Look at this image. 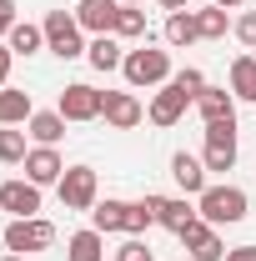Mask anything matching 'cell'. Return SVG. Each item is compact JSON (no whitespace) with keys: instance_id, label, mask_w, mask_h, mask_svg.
Returning a JSON list of instances; mask_svg holds the SVG:
<instances>
[{"instance_id":"1","label":"cell","mask_w":256,"mask_h":261,"mask_svg":"<svg viewBox=\"0 0 256 261\" xmlns=\"http://www.w3.org/2000/svg\"><path fill=\"white\" fill-rule=\"evenodd\" d=\"M196 216L206 226H236V221H246V191L241 186H206L196 196Z\"/></svg>"},{"instance_id":"2","label":"cell","mask_w":256,"mask_h":261,"mask_svg":"<svg viewBox=\"0 0 256 261\" xmlns=\"http://www.w3.org/2000/svg\"><path fill=\"white\" fill-rule=\"evenodd\" d=\"M56 246V226L45 221V216H15L10 226H5V251H15V256H25V251H50Z\"/></svg>"},{"instance_id":"3","label":"cell","mask_w":256,"mask_h":261,"mask_svg":"<svg viewBox=\"0 0 256 261\" xmlns=\"http://www.w3.org/2000/svg\"><path fill=\"white\" fill-rule=\"evenodd\" d=\"M45 45H50L61 61H81V56H86L81 20H75V15H65V10H50V15H45Z\"/></svg>"},{"instance_id":"4","label":"cell","mask_w":256,"mask_h":261,"mask_svg":"<svg viewBox=\"0 0 256 261\" xmlns=\"http://www.w3.org/2000/svg\"><path fill=\"white\" fill-rule=\"evenodd\" d=\"M131 86H161L166 75H171V56L166 50H151V45H141V50H126V61H121Z\"/></svg>"},{"instance_id":"5","label":"cell","mask_w":256,"mask_h":261,"mask_svg":"<svg viewBox=\"0 0 256 261\" xmlns=\"http://www.w3.org/2000/svg\"><path fill=\"white\" fill-rule=\"evenodd\" d=\"M206 171H231L236 166V121H206Z\"/></svg>"},{"instance_id":"6","label":"cell","mask_w":256,"mask_h":261,"mask_svg":"<svg viewBox=\"0 0 256 261\" xmlns=\"http://www.w3.org/2000/svg\"><path fill=\"white\" fill-rule=\"evenodd\" d=\"M65 211H91L96 206V171L91 166H65V176L56 181Z\"/></svg>"},{"instance_id":"7","label":"cell","mask_w":256,"mask_h":261,"mask_svg":"<svg viewBox=\"0 0 256 261\" xmlns=\"http://www.w3.org/2000/svg\"><path fill=\"white\" fill-rule=\"evenodd\" d=\"M56 111H61L65 121H96L100 111H106V91L75 81V86H65V91H61V106H56Z\"/></svg>"},{"instance_id":"8","label":"cell","mask_w":256,"mask_h":261,"mask_svg":"<svg viewBox=\"0 0 256 261\" xmlns=\"http://www.w3.org/2000/svg\"><path fill=\"white\" fill-rule=\"evenodd\" d=\"M176 236H181V246L191 251V261H226V246H221V236H216V226H206L201 216H196L191 226H181Z\"/></svg>"},{"instance_id":"9","label":"cell","mask_w":256,"mask_h":261,"mask_svg":"<svg viewBox=\"0 0 256 261\" xmlns=\"http://www.w3.org/2000/svg\"><path fill=\"white\" fill-rule=\"evenodd\" d=\"M75 20H81V31H91V35H116L121 0H81L75 5Z\"/></svg>"},{"instance_id":"10","label":"cell","mask_w":256,"mask_h":261,"mask_svg":"<svg viewBox=\"0 0 256 261\" xmlns=\"http://www.w3.org/2000/svg\"><path fill=\"white\" fill-rule=\"evenodd\" d=\"M0 211H10V216H35V211H40V186H35V181H5V186H0Z\"/></svg>"},{"instance_id":"11","label":"cell","mask_w":256,"mask_h":261,"mask_svg":"<svg viewBox=\"0 0 256 261\" xmlns=\"http://www.w3.org/2000/svg\"><path fill=\"white\" fill-rule=\"evenodd\" d=\"M100 116H106L116 130H136L146 111H141V100L131 96V91H106V111H100Z\"/></svg>"},{"instance_id":"12","label":"cell","mask_w":256,"mask_h":261,"mask_svg":"<svg viewBox=\"0 0 256 261\" xmlns=\"http://www.w3.org/2000/svg\"><path fill=\"white\" fill-rule=\"evenodd\" d=\"M61 176H65V161L56 156V146H35L31 156H25V181L50 186V181H61Z\"/></svg>"},{"instance_id":"13","label":"cell","mask_w":256,"mask_h":261,"mask_svg":"<svg viewBox=\"0 0 256 261\" xmlns=\"http://www.w3.org/2000/svg\"><path fill=\"white\" fill-rule=\"evenodd\" d=\"M171 176H176V186H181L186 196L206 191V161L191 156V151H176V156H171Z\"/></svg>"},{"instance_id":"14","label":"cell","mask_w":256,"mask_h":261,"mask_svg":"<svg viewBox=\"0 0 256 261\" xmlns=\"http://www.w3.org/2000/svg\"><path fill=\"white\" fill-rule=\"evenodd\" d=\"M186 106H191V100L181 96L176 86H166V91H156V100H151L146 116H151V126H176V121L186 116Z\"/></svg>"},{"instance_id":"15","label":"cell","mask_w":256,"mask_h":261,"mask_svg":"<svg viewBox=\"0 0 256 261\" xmlns=\"http://www.w3.org/2000/svg\"><path fill=\"white\" fill-rule=\"evenodd\" d=\"M35 116V100H31V91H0V126H25Z\"/></svg>"},{"instance_id":"16","label":"cell","mask_w":256,"mask_h":261,"mask_svg":"<svg viewBox=\"0 0 256 261\" xmlns=\"http://www.w3.org/2000/svg\"><path fill=\"white\" fill-rule=\"evenodd\" d=\"M196 111H201V121H236V96L206 86V91L196 96Z\"/></svg>"},{"instance_id":"17","label":"cell","mask_w":256,"mask_h":261,"mask_svg":"<svg viewBox=\"0 0 256 261\" xmlns=\"http://www.w3.org/2000/svg\"><path fill=\"white\" fill-rule=\"evenodd\" d=\"M126 216H131V201H96L91 206V226L106 236V231H126Z\"/></svg>"},{"instance_id":"18","label":"cell","mask_w":256,"mask_h":261,"mask_svg":"<svg viewBox=\"0 0 256 261\" xmlns=\"http://www.w3.org/2000/svg\"><path fill=\"white\" fill-rule=\"evenodd\" d=\"M231 96L256 100V56H236L231 61Z\"/></svg>"},{"instance_id":"19","label":"cell","mask_w":256,"mask_h":261,"mask_svg":"<svg viewBox=\"0 0 256 261\" xmlns=\"http://www.w3.org/2000/svg\"><path fill=\"white\" fill-rule=\"evenodd\" d=\"M191 40H201L196 10H171V15H166V45H191Z\"/></svg>"},{"instance_id":"20","label":"cell","mask_w":256,"mask_h":261,"mask_svg":"<svg viewBox=\"0 0 256 261\" xmlns=\"http://www.w3.org/2000/svg\"><path fill=\"white\" fill-rule=\"evenodd\" d=\"M86 61L96 65V70H121V45H116V35H96L91 45H86Z\"/></svg>"},{"instance_id":"21","label":"cell","mask_w":256,"mask_h":261,"mask_svg":"<svg viewBox=\"0 0 256 261\" xmlns=\"http://www.w3.org/2000/svg\"><path fill=\"white\" fill-rule=\"evenodd\" d=\"M25 126H31V136L40 141V146H56V141L65 136V116H61V111H35Z\"/></svg>"},{"instance_id":"22","label":"cell","mask_w":256,"mask_h":261,"mask_svg":"<svg viewBox=\"0 0 256 261\" xmlns=\"http://www.w3.org/2000/svg\"><path fill=\"white\" fill-rule=\"evenodd\" d=\"M65 261H106V251H100V231H75L70 241H65Z\"/></svg>"},{"instance_id":"23","label":"cell","mask_w":256,"mask_h":261,"mask_svg":"<svg viewBox=\"0 0 256 261\" xmlns=\"http://www.w3.org/2000/svg\"><path fill=\"white\" fill-rule=\"evenodd\" d=\"M15 56H35L40 45H45V25H31V20H15V31H10V40H5Z\"/></svg>"},{"instance_id":"24","label":"cell","mask_w":256,"mask_h":261,"mask_svg":"<svg viewBox=\"0 0 256 261\" xmlns=\"http://www.w3.org/2000/svg\"><path fill=\"white\" fill-rule=\"evenodd\" d=\"M196 31H201V40H221L231 31V20H226L221 5H206V10H196Z\"/></svg>"},{"instance_id":"25","label":"cell","mask_w":256,"mask_h":261,"mask_svg":"<svg viewBox=\"0 0 256 261\" xmlns=\"http://www.w3.org/2000/svg\"><path fill=\"white\" fill-rule=\"evenodd\" d=\"M25 156H31V146H25V130H0V161L5 166H20L25 161Z\"/></svg>"},{"instance_id":"26","label":"cell","mask_w":256,"mask_h":261,"mask_svg":"<svg viewBox=\"0 0 256 261\" xmlns=\"http://www.w3.org/2000/svg\"><path fill=\"white\" fill-rule=\"evenodd\" d=\"M191 221H196L191 201H166V206H161V226L166 231H181V226H191Z\"/></svg>"},{"instance_id":"27","label":"cell","mask_w":256,"mask_h":261,"mask_svg":"<svg viewBox=\"0 0 256 261\" xmlns=\"http://www.w3.org/2000/svg\"><path fill=\"white\" fill-rule=\"evenodd\" d=\"M116 35H126V40H141V35H146V10H136V5H121Z\"/></svg>"},{"instance_id":"28","label":"cell","mask_w":256,"mask_h":261,"mask_svg":"<svg viewBox=\"0 0 256 261\" xmlns=\"http://www.w3.org/2000/svg\"><path fill=\"white\" fill-rule=\"evenodd\" d=\"M171 86H176L186 100H196L201 91H206V75H201V70H176V75H171Z\"/></svg>"},{"instance_id":"29","label":"cell","mask_w":256,"mask_h":261,"mask_svg":"<svg viewBox=\"0 0 256 261\" xmlns=\"http://www.w3.org/2000/svg\"><path fill=\"white\" fill-rule=\"evenodd\" d=\"M146 226H156V211H146V201H136L131 216H126V231H131V236H141Z\"/></svg>"},{"instance_id":"30","label":"cell","mask_w":256,"mask_h":261,"mask_svg":"<svg viewBox=\"0 0 256 261\" xmlns=\"http://www.w3.org/2000/svg\"><path fill=\"white\" fill-rule=\"evenodd\" d=\"M116 261H156V256H151V246H146V241H141V236H131L126 246H121V251H116Z\"/></svg>"},{"instance_id":"31","label":"cell","mask_w":256,"mask_h":261,"mask_svg":"<svg viewBox=\"0 0 256 261\" xmlns=\"http://www.w3.org/2000/svg\"><path fill=\"white\" fill-rule=\"evenodd\" d=\"M236 40H241V45H251V50H256V10H246V15L236 20Z\"/></svg>"},{"instance_id":"32","label":"cell","mask_w":256,"mask_h":261,"mask_svg":"<svg viewBox=\"0 0 256 261\" xmlns=\"http://www.w3.org/2000/svg\"><path fill=\"white\" fill-rule=\"evenodd\" d=\"M15 31V0H0V35Z\"/></svg>"},{"instance_id":"33","label":"cell","mask_w":256,"mask_h":261,"mask_svg":"<svg viewBox=\"0 0 256 261\" xmlns=\"http://www.w3.org/2000/svg\"><path fill=\"white\" fill-rule=\"evenodd\" d=\"M10 56H15V50H10V45H0V91H5V81H10Z\"/></svg>"},{"instance_id":"34","label":"cell","mask_w":256,"mask_h":261,"mask_svg":"<svg viewBox=\"0 0 256 261\" xmlns=\"http://www.w3.org/2000/svg\"><path fill=\"white\" fill-rule=\"evenodd\" d=\"M226 261H256V246H236V251H226Z\"/></svg>"},{"instance_id":"35","label":"cell","mask_w":256,"mask_h":261,"mask_svg":"<svg viewBox=\"0 0 256 261\" xmlns=\"http://www.w3.org/2000/svg\"><path fill=\"white\" fill-rule=\"evenodd\" d=\"M161 5H166V10H186V0H161Z\"/></svg>"},{"instance_id":"36","label":"cell","mask_w":256,"mask_h":261,"mask_svg":"<svg viewBox=\"0 0 256 261\" xmlns=\"http://www.w3.org/2000/svg\"><path fill=\"white\" fill-rule=\"evenodd\" d=\"M211 5H221V10H236V5H241V0H211Z\"/></svg>"},{"instance_id":"37","label":"cell","mask_w":256,"mask_h":261,"mask_svg":"<svg viewBox=\"0 0 256 261\" xmlns=\"http://www.w3.org/2000/svg\"><path fill=\"white\" fill-rule=\"evenodd\" d=\"M5 261H25V256H15V251H5Z\"/></svg>"},{"instance_id":"38","label":"cell","mask_w":256,"mask_h":261,"mask_svg":"<svg viewBox=\"0 0 256 261\" xmlns=\"http://www.w3.org/2000/svg\"><path fill=\"white\" fill-rule=\"evenodd\" d=\"M121 5H146V0H121Z\"/></svg>"}]
</instances>
